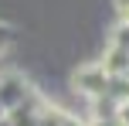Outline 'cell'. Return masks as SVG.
Instances as JSON below:
<instances>
[{
    "instance_id": "cell-1",
    "label": "cell",
    "mask_w": 129,
    "mask_h": 126,
    "mask_svg": "<svg viewBox=\"0 0 129 126\" xmlns=\"http://www.w3.org/2000/svg\"><path fill=\"white\" fill-rule=\"evenodd\" d=\"M0 41H7V44H10V34H7L4 27H0Z\"/></svg>"
}]
</instances>
